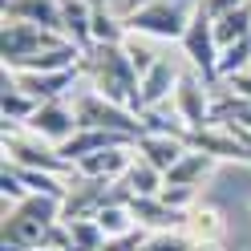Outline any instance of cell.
<instances>
[{"label": "cell", "instance_id": "1", "mask_svg": "<svg viewBox=\"0 0 251 251\" xmlns=\"http://www.w3.org/2000/svg\"><path fill=\"white\" fill-rule=\"evenodd\" d=\"M81 69L89 73L93 93H101V98L138 114V85H142V77H138L126 45H93L89 53H81Z\"/></svg>", "mask_w": 251, "mask_h": 251}, {"label": "cell", "instance_id": "2", "mask_svg": "<svg viewBox=\"0 0 251 251\" xmlns=\"http://www.w3.org/2000/svg\"><path fill=\"white\" fill-rule=\"evenodd\" d=\"M61 223V199L49 195H25L21 202H12V211H4V227H0V243L41 251L53 247V231Z\"/></svg>", "mask_w": 251, "mask_h": 251}, {"label": "cell", "instance_id": "3", "mask_svg": "<svg viewBox=\"0 0 251 251\" xmlns=\"http://www.w3.org/2000/svg\"><path fill=\"white\" fill-rule=\"evenodd\" d=\"M69 37L57 33V28H41L28 21H4V33H0V57H4V73H25L37 57L69 49Z\"/></svg>", "mask_w": 251, "mask_h": 251}, {"label": "cell", "instance_id": "4", "mask_svg": "<svg viewBox=\"0 0 251 251\" xmlns=\"http://www.w3.org/2000/svg\"><path fill=\"white\" fill-rule=\"evenodd\" d=\"M77 126L81 130H109V134H126V138H146V122L142 114H134V109H126L118 101L101 98V93H77Z\"/></svg>", "mask_w": 251, "mask_h": 251}, {"label": "cell", "instance_id": "5", "mask_svg": "<svg viewBox=\"0 0 251 251\" xmlns=\"http://www.w3.org/2000/svg\"><path fill=\"white\" fill-rule=\"evenodd\" d=\"M126 28L138 37H154V41H182L186 25H191V12H186L178 0H142L126 12Z\"/></svg>", "mask_w": 251, "mask_h": 251}, {"label": "cell", "instance_id": "6", "mask_svg": "<svg viewBox=\"0 0 251 251\" xmlns=\"http://www.w3.org/2000/svg\"><path fill=\"white\" fill-rule=\"evenodd\" d=\"M4 162L28 166V170H49V175H61V178H73L77 175L73 162L61 158L57 146L41 142L37 134H21L17 126H4Z\"/></svg>", "mask_w": 251, "mask_h": 251}, {"label": "cell", "instance_id": "7", "mask_svg": "<svg viewBox=\"0 0 251 251\" xmlns=\"http://www.w3.org/2000/svg\"><path fill=\"white\" fill-rule=\"evenodd\" d=\"M182 53L191 57V65L199 69L202 81L215 89L219 85V57H223V49H219V41H215V21L199 4L191 8V25H186V33H182Z\"/></svg>", "mask_w": 251, "mask_h": 251}, {"label": "cell", "instance_id": "8", "mask_svg": "<svg viewBox=\"0 0 251 251\" xmlns=\"http://www.w3.org/2000/svg\"><path fill=\"white\" fill-rule=\"evenodd\" d=\"M175 114L186 130H202L215 122V101H211V85L199 73H178L175 85Z\"/></svg>", "mask_w": 251, "mask_h": 251}, {"label": "cell", "instance_id": "9", "mask_svg": "<svg viewBox=\"0 0 251 251\" xmlns=\"http://www.w3.org/2000/svg\"><path fill=\"white\" fill-rule=\"evenodd\" d=\"M25 130L37 134L41 142H49V146H61V142H69V138L81 130V126H77V109H73L65 98H61V101H41L37 114L28 118Z\"/></svg>", "mask_w": 251, "mask_h": 251}, {"label": "cell", "instance_id": "10", "mask_svg": "<svg viewBox=\"0 0 251 251\" xmlns=\"http://www.w3.org/2000/svg\"><path fill=\"white\" fill-rule=\"evenodd\" d=\"M186 146L211 154V158H219V162H243L247 166L243 142L235 138V130L223 126V122H211V126H202V130H191V134H186Z\"/></svg>", "mask_w": 251, "mask_h": 251}, {"label": "cell", "instance_id": "11", "mask_svg": "<svg viewBox=\"0 0 251 251\" xmlns=\"http://www.w3.org/2000/svg\"><path fill=\"white\" fill-rule=\"evenodd\" d=\"M77 73H85L81 61L69 65V69H53V73H12V81H17L25 93H33L37 101H61V98H65V89H73Z\"/></svg>", "mask_w": 251, "mask_h": 251}, {"label": "cell", "instance_id": "12", "mask_svg": "<svg viewBox=\"0 0 251 251\" xmlns=\"http://www.w3.org/2000/svg\"><path fill=\"white\" fill-rule=\"evenodd\" d=\"M118 146H138L134 138H126V134H109V130H77L69 142H61V158L65 162H81L89 158V154H101V150H118Z\"/></svg>", "mask_w": 251, "mask_h": 251}, {"label": "cell", "instance_id": "13", "mask_svg": "<svg viewBox=\"0 0 251 251\" xmlns=\"http://www.w3.org/2000/svg\"><path fill=\"white\" fill-rule=\"evenodd\" d=\"M138 146H118V150H101V154H89V158H81L73 170L81 178H105V182H122L126 178V170L134 166L138 154H130Z\"/></svg>", "mask_w": 251, "mask_h": 251}, {"label": "cell", "instance_id": "14", "mask_svg": "<svg viewBox=\"0 0 251 251\" xmlns=\"http://www.w3.org/2000/svg\"><path fill=\"white\" fill-rule=\"evenodd\" d=\"M178 85V69L170 65V61H154L150 73H142V85H138V114H146V109H158L170 93Z\"/></svg>", "mask_w": 251, "mask_h": 251}, {"label": "cell", "instance_id": "15", "mask_svg": "<svg viewBox=\"0 0 251 251\" xmlns=\"http://www.w3.org/2000/svg\"><path fill=\"white\" fill-rule=\"evenodd\" d=\"M130 215H134V223L146 227L150 235L154 231H182V223H186V211L166 207L158 195L154 199H130Z\"/></svg>", "mask_w": 251, "mask_h": 251}, {"label": "cell", "instance_id": "16", "mask_svg": "<svg viewBox=\"0 0 251 251\" xmlns=\"http://www.w3.org/2000/svg\"><path fill=\"white\" fill-rule=\"evenodd\" d=\"M61 33L81 53L93 49V0H61Z\"/></svg>", "mask_w": 251, "mask_h": 251}, {"label": "cell", "instance_id": "17", "mask_svg": "<svg viewBox=\"0 0 251 251\" xmlns=\"http://www.w3.org/2000/svg\"><path fill=\"white\" fill-rule=\"evenodd\" d=\"M186 150H191L186 138H175V134H146V138H138V154H142L146 162H154L162 175H170V170L178 166V158Z\"/></svg>", "mask_w": 251, "mask_h": 251}, {"label": "cell", "instance_id": "18", "mask_svg": "<svg viewBox=\"0 0 251 251\" xmlns=\"http://www.w3.org/2000/svg\"><path fill=\"white\" fill-rule=\"evenodd\" d=\"M4 21H28L61 33V0H4Z\"/></svg>", "mask_w": 251, "mask_h": 251}, {"label": "cell", "instance_id": "19", "mask_svg": "<svg viewBox=\"0 0 251 251\" xmlns=\"http://www.w3.org/2000/svg\"><path fill=\"white\" fill-rule=\"evenodd\" d=\"M182 231H186L191 243H223L227 219H223V211H215V207H191V211H186Z\"/></svg>", "mask_w": 251, "mask_h": 251}, {"label": "cell", "instance_id": "20", "mask_svg": "<svg viewBox=\"0 0 251 251\" xmlns=\"http://www.w3.org/2000/svg\"><path fill=\"white\" fill-rule=\"evenodd\" d=\"M37 98L33 93H25L17 81H12V73H4V89H0V114H4V126H28V118L37 114Z\"/></svg>", "mask_w": 251, "mask_h": 251}, {"label": "cell", "instance_id": "21", "mask_svg": "<svg viewBox=\"0 0 251 251\" xmlns=\"http://www.w3.org/2000/svg\"><path fill=\"white\" fill-rule=\"evenodd\" d=\"M122 186L130 191L134 199H154V195H162V186H166V175L154 162H146L142 154L134 158V166L126 170V178H122Z\"/></svg>", "mask_w": 251, "mask_h": 251}, {"label": "cell", "instance_id": "22", "mask_svg": "<svg viewBox=\"0 0 251 251\" xmlns=\"http://www.w3.org/2000/svg\"><path fill=\"white\" fill-rule=\"evenodd\" d=\"M215 166H219V158H211V154H202V150H186L178 158V166L166 175V182L170 186H202V178H207Z\"/></svg>", "mask_w": 251, "mask_h": 251}, {"label": "cell", "instance_id": "23", "mask_svg": "<svg viewBox=\"0 0 251 251\" xmlns=\"http://www.w3.org/2000/svg\"><path fill=\"white\" fill-rule=\"evenodd\" d=\"M243 37H251V0L215 21V41H219V49H227V45L243 41Z\"/></svg>", "mask_w": 251, "mask_h": 251}, {"label": "cell", "instance_id": "24", "mask_svg": "<svg viewBox=\"0 0 251 251\" xmlns=\"http://www.w3.org/2000/svg\"><path fill=\"white\" fill-rule=\"evenodd\" d=\"M130 28L122 17H114L101 0H93V45H126Z\"/></svg>", "mask_w": 251, "mask_h": 251}, {"label": "cell", "instance_id": "25", "mask_svg": "<svg viewBox=\"0 0 251 251\" xmlns=\"http://www.w3.org/2000/svg\"><path fill=\"white\" fill-rule=\"evenodd\" d=\"M69 251H101L105 247V231L98 227V219H69Z\"/></svg>", "mask_w": 251, "mask_h": 251}, {"label": "cell", "instance_id": "26", "mask_svg": "<svg viewBox=\"0 0 251 251\" xmlns=\"http://www.w3.org/2000/svg\"><path fill=\"white\" fill-rule=\"evenodd\" d=\"M93 219H98V227L105 231V239H118V235H126V231L138 227L134 215H130V202H105Z\"/></svg>", "mask_w": 251, "mask_h": 251}, {"label": "cell", "instance_id": "27", "mask_svg": "<svg viewBox=\"0 0 251 251\" xmlns=\"http://www.w3.org/2000/svg\"><path fill=\"white\" fill-rule=\"evenodd\" d=\"M215 122H231L251 130V98H239V93H227V98L215 101Z\"/></svg>", "mask_w": 251, "mask_h": 251}, {"label": "cell", "instance_id": "28", "mask_svg": "<svg viewBox=\"0 0 251 251\" xmlns=\"http://www.w3.org/2000/svg\"><path fill=\"white\" fill-rule=\"evenodd\" d=\"M247 65H251V37H243V41H235V45H227L223 49V57H219V77H239V73H247Z\"/></svg>", "mask_w": 251, "mask_h": 251}, {"label": "cell", "instance_id": "29", "mask_svg": "<svg viewBox=\"0 0 251 251\" xmlns=\"http://www.w3.org/2000/svg\"><path fill=\"white\" fill-rule=\"evenodd\" d=\"M195 243L186 239V231H154L146 239V251H191Z\"/></svg>", "mask_w": 251, "mask_h": 251}, {"label": "cell", "instance_id": "30", "mask_svg": "<svg viewBox=\"0 0 251 251\" xmlns=\"http://www.w3.org/2000/svg\"><path fill=\"white\" fill-rule=\"evenodd\" d=\"M146 239H150V231L146 227H134V231L118 235V239H105L101 251H146Z\"/></svg>", "mask_w": 251, "mask_h": 251}, {"label": "cell", "instance_id": "31", "mask_svg": "<svg viewBox=\"0 0 251 251\" xmlns=\"http://www.w3.org/2000/svg\"><path fill=\"white\" fill-rule=\"evenodd\" d=\"M195 191H199V186H162V202H166V207H175V211H191V207H199V202H195Z\"/></svg>", "mask_w": 251, "mask_h": 251}, {"label": "cell", "instance_id": "32", "mask_svg": "<svg viewBox=\"0 0 251 251\" xmlns=\"http://www.w3.org/2000/svg\"><path fill=\"white\" fill-rule=\"evenodd\" d=\"M126 53H130V61H134L138 77H142V73H150V65H154V61H158V57H154V53L146 49L142 41H134V37H126Z\"/></svg>", "mask_w": 251, "mask_h": 251}, {"label": "cell", "instance_id": "33", "mask_svg": "<svg viewBox=\"0 0 251 251\" xmlns=\"http://www.w3.org/2000/svg\"><path fill=\"white\" fill-rule=\"evenodd\" d=\"M0 191H4V202H8V199H12V202H21V199L28 195V191H25V182L17 178V170H12L8 162H4V175H0Z\"/></svg>", "mask_w": 251, "mask_h": 251}, {"label": "cell", "instance_id": "34", "mask_svg": "<svg viewBox=\"0 0 251 251\" xmlns=\"http://www.w3.org/2000/svg\"><path fill=\"white\" fill-rule=\"evenodd\" d=\"M239 4H247V0H199V8L207 12L211 21H219V17H227L231 8H239Z\"/></svg>", "mask_w": 251, "mask_h": 251}, {"label": "cell", "instance_id": "35", "mask_svg": "<svg viewBox=\"0 0 251 251\" xmlns=\"http://www.w3.org/2000/svg\"><path fill=\"white\" fill-rule=\"evenodd\" d=\"M231 93H239V98H251V73L231 77Z\"/></svg>", "mask_w": 251, "mask_h": 251}, {"label": "cell", "instance_id": "36", "mask_svg": "<svg viewBox=\"0 0 251 251\" xmlns=\"http://www.w3.org/2000/svg\"><path fill=\"white\" fill-rule=\"evenodd\" d=\"M191 251H223V243H195Z\"/></svg>", "mask_w": 251, "mask_h": 251}, {"label": "cell", "instance_id": "37", "mask_svg": "<svg viewBox=\"0 0 251 251\" xmlns=\"http://www.w3.org/2000/svg\"><path fill=\"white\" fill-rule=\"evenodd\" d=\"M41 251H57V247H41Z\"/></svg>", "mask_w": 251, "mask_h": 251}]
</instances>
